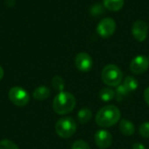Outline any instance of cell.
<instances>
[{"instance_id":"6da1fadb","label":"cell","mask_w":149,"mask_h":149,"mask_svg":"<svg viewBox=\"0 0 149 149\" xmlns=\"http://www.w3.org/2000/svg\"><path fill=\"white\" fill-rule=\"evenodd\" d=\"M120 119V111L113 105L102 107L96 114V123L101 127H109L115 125Z\"/></svg>"},{"instance_id":"7a4b0ae2","label":"cell","mask_w":149,"mask_h":149,"mask_svg":"<svg viewBox=\"0 0 149 149\" xmlns=\"http://www.w3.org/2000/svg\"><path fill=\"white\" fill-rule=\"evenodd\" d=\"M76 105L74 96L68 92H60L53 100L52 107L56 113L63 115L72 112Z\"/></svg>"},{"instance_id":"3957f363","label":"cell","mask_w":149,"mask_h":149,"mask_svg":"<svg viewBox=\"0 0 149 149\" xmlns=\"http://www.w3.org/2000/svg\"><path fill=\"white\" fill-rule=\"evenodd\" d=\"M123 78L122 72L115 65H106L101 72V79L103 82L109 86H117L120 85Z\"/></svg>"},{"instance_id":"277c9868","label":"cell","mask_w":149,"mask_h":149,"mask_svg":"<svg viewBox=\"0 0 149 149\" xmlns=\"http://www.w3.org/2000/svg\"><path fill=\"white\" fill-rule=\"evenodd\" d=\"M77 129L76 123L73 119L70 117H65L58 120L55 125V131L57 134L61 138H70L72 137Z\"/></svg>"},{"instance_id":"5b68a950","label":"cell","mask_w":149,"mask_h":149,"mask_svg":"<svg viewBox=\"0 0 149 149\" xmlns=\"http://www.w3.org/2000/svg\"><path fill=\"white\" fill-rule=\"evenodd\" d=\"M9 99L17 107H24L30 100L28 93L21 86H14L10 88L9 91Z\"/></svg>"},{"instance_id":"8992f818","label":"cell","mask_w":149,"mask_h":149,"mask_svg":"<svg viewBox=\"0 0 149 149\" xmlns=\"http://www.w3.org/2000/svg\"><path fill=\"white\" fill-rule=\"evenodd\" d=\"M116 30V23L111 17H105L99 23L97 26V32L98 34L104 38H107L113 35Z\"/></svg>"},{"instance_id":"52a82bcc","label":"cell","mask_w":149,"mask_h":149,"mask_svg":"<svg viewBox=\"0 0 149 149\" xmlns=\"http://www.w3.org/2000/svg\"><path fill=\"white\" fill-rule=\"evenodd\" d=\"M148 58L144 55L136 56L130 63V70L134 74H142L148 71Z\"/></svg>"},{"instance_id":"ba28073f","label":"cell","mask_w":149,"mask_h":149,"mask_svg":"<svg viewBox=\"0 0 149 149\" xmlns=\"http://www.w3.org/2000/svg\"><path fill=\"white\" fill-rule=\"evenodd\" d=\"M148 24L143 20H137L134 23L132 28V34L134 38L139 41L143 42L148 38Z\"/></svg>"},{"instance_id":"9c48e42d","label":"cell","mask_w":149,"mask_h":149,"mask_svg":"<svg viewBox=\"0 0 149 149\" xmlns=\"http://www.w3.org/2000/svg\"><path fill=\"white\" fill-rule=\"evenodd\" d=\"M93 65L92 57L86 52H80L77 54L75 58V65L76 67L83 72H89Z\"/></svg>"},{"instance_id":"30bf717a","label":"cell","mask_w":149,"mask_h":149,"mask_svg":"<svg viewBox=\"0 0 149 149\" xmlns=\"http://www.w3.org/2000/svg\"><path fill=\"white\" fill-rule=\"evenodd\" d=\"M94 141L100 148L105 149L111 146L113 142V137L108 131L99 130L94 135Z\"/></svg>"},{"instance_id":"8fae6325","label":"cell","mask_w":149,"mask_h":149,"mask_svg":"<svg viewBox=\"0 0 149 149\" xmlns=\"http://www.w3.org/2000/svg\"><path fill=\"white\" fill-rule=\"evenodd\" d=\"M120 128L121 133L124 135H127V136H131L135 132L134 125L130 120H125V119L120 120Z\"/></svg>"},{"instance_id":"7c38bea8","label":"cell","mask_w":149,"mask_h":149,"mask_svg":"<svg viewBox=\"0 0 149 149\" xmlns=\"http://www.w3.org/2000/svg\"><path fill=\"white\" fill-rule=\"evenodd\" d=\"M51 94V91L45 86L37 87L33 92V98L37 100H45Z\"/></svg>"},{"instance_id":"4fadbf2b","label":"cell","mask_w":149,"mask_h":149,"mask_svg":"<svg viewBox=\"0 0 149 149\" xmlns=\"http://www.w3.org/2000/svg\"><path fill=\"white\" fill-rule=\"evenodd\" d=\"M103 5L109 10L118 11L124 5V0H103Z\"/></svg>"},{"instance_id":"5bb4252c","label":"cell","mask_w":149,"mask_h":149,"mask_svg":"<svg viewBox=\"0 0 149 149\" xmlns=\"http://www.w3.org/2000/svg\"><path fill=\"white\" fill-rule=\"evenodd\" d=\"M92 116H93L92 111L86 107L80 109L78 113V120H79V123H81V124H85V123H87L88 121H90V120L92 119Z\"/></svg>"},{"instance_id":"9a60e30c","label":"cell","mask_w":149,"mask_h":149,"mask_svg":"<svg viewBox=\"0 0 149 149\" xmlns=\"http://www.w3.org/2000/svg\"><path fill=\"white\" fill-rule=\"evenodd\" d=\"M99 96L104 102H108L111 101L115 97V92L111 88L105 87L100 91Z\"/></svg>"},{"instance_id":"2e32d148","label":"cell","mask_w":149,"mask_h":149,"mask_svg":"<svg viewBox=\"0 0 149 149\" xmlns=\"http://www.w3.org/2000/svg\"><path fill=\"white\" fill-rule=\"evenodd\" d=\"M124 86L128 90L129 93L134 92V90H136L138 88V81L135 79V78L132 77V76H128L125 79L124 83H123Z\"/></svg>"},{"instance_id":"e0dca14e","label":"cell","mask_w":149,"mask_h":149,"mask_svg":"<svg viewBox=\"0 0 149 149\" xmlns=\"http://www.w3.org/2000/svg\"><path fill=\"white\" fill-rule=\"evenodd\" d=\"M115 97L117 99V100L119 102H120L128 93V90L124 86V85H119L116 86V89H115Z\"/></svg>"},{"instance_id":"ac0fdd59","label":"cell","mask_w":149,"mask_h":149,"mask_svg":"<svg viewBox=\"0 0 149 149\" xmlns=\"http://www.w3.org/2000/svg\"><path fill=\"white\" fill-rule=\"evenodd\" d=\"M52 85L53 86V88L57 91H58L59 93L60 92H63L64 88H65V82H64V79L59 77V76H55L53 79H52Z\"/></svg>"},{"instance_id":"d6986e66","label":"cell","mask_w":149,"mask_h":149,"mask_svg":"<svg viewBox=\"0 0 149 149\" xmlns=\"http://www.w3.org/2000/svg\"><path fill=\"white\" fill-rule=\"evenodd\" d=\"M0 149H19L18 147L10 140H3L0 141Z\"/></svg>"},{"instance_id":"ffe728a7","label":"cell","mask_w":149,"mask_h":149,"mask_svg":"<svg viewBox=\"0 0 149 149\" xmlns=\"http://www.w3.org/2000/svg\"><path fill=\"white\" fill-rule=\"evenodd\" d=\"M140 134L144 138H149V121L144 122L139 128Z\"/></svg>"},{"instance_id":"44dd1931","label":"cell","mask_w":149,"mask_h":149,"mask_svg":"<svg viewBox=\"0 0 149 149\" xmlns=\"http://www.w3.org/2000/svg\"><path fill=\"white\" fill-rule=\"evenodd\" d=\"M103 12H104V9H103V6L100 3L94 4L91 8V13H92V15L99 16V15L103 14Z\"/></svg>"},{"instance_id":"7402d4cb","label":"cell","mask_w":149,"mask_h":149,"mask_svg":"<svg viewBox=\"0 0 149 149\" xmlns=\"http://www.w3.org/2000/svg\"><path fill=\"white\" fill-rule=\"evenodd\" d=\"M72 149H90V147L86 141L79 140V141H76L72 144Z\"/></svg>"},{"instance_id":"603a6c76","label":"cell","mask_w":149,"mask_h":149,"mask_svg":"<svg viewBox=\"0 0 149 149\" xmlns=\"http://www.w3.org/2000/svg\"><path fill=\"white\" fill-rule=\"evenodd\" d=\"M133 149H146V147L143 144L137 142L133 145Z\"/></svg>"},{"instance_id":"cb8c5ba5","label":"cell","mask_w":149,"mask_h":149,"mask_svg":"<svg viewBox=\"0 0 149 149\" xmlns=\"http://www.w3.org/2000/svg\"><path fill=\"white\" fill-rule=\"evenodd\" d=\"M144 99H145V101L147 102V104L149 106V87H148L144 92Z\"/></svg>"},{"instance_id":"d4e9b609","label":"cell","mask_w":149,"mask_h":149,"mask_svg":"<svg viewBox=\"0 0 149 149\" xmlns=\"http://www.w3.org/2000/svg\"><path fill=\"white\" fill-rule=\"evenodd\" d=\"M3 69L2 66L0 65V80L3 79Z\"/></svg>"},{"instance_id":"484cf974","label":"cell","mask_w":149,"mask_h":149,"mask_svg":"<svg viewBox=\"0 0 149 149\" xmlns=\"http://www.w3.org/2000/svg\"><path fill=\"white\" fill-rule=\"evenodd\" d=\"M148 59H149V57H148Z\"/></svg>"}]
</instances>
